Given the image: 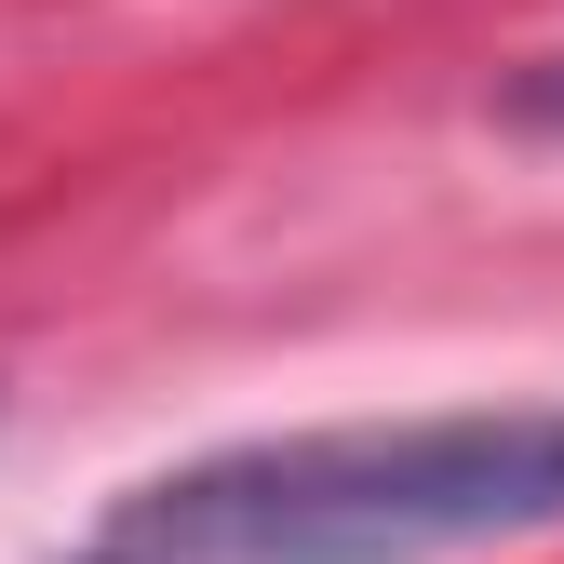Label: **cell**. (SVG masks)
<instances>
[{
  "mask_svg": "<svg viewBox=\"0 0 564 564\" xmlns=\"http://www.w3.org/2000/svg\"><path fill=\"white\" fill-rule=\"evenodd\" d=\"M538 524H564V403H470L162 470L67 564H444Z\"/></svg>",
  "mask_w": 564,
  "mask_h": 564,
  "instance_id": "1",
  "label": "cell"
},
{
  "mask_svg": "<svg viewBox=\"0 0 564 564\" xmlns=\"http://www.w3.org/2000/svg\"><path fill=\"white\" fill-rule=\"evenodd\" d=\"M511 121H564V54H551V67H524V82H511Z\"/></svg>",
  "mask_w": 564,
  "mask_h": 564,
  "instance_id": "2",
  "label": "cell"
}]
</instances>
